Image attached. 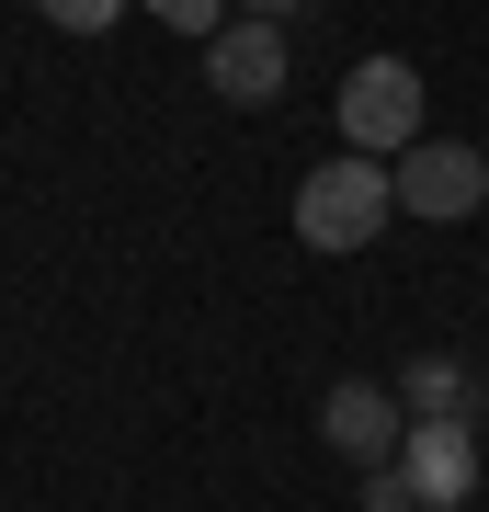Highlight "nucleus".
Instances as JSON below:
<instances>
[{
	"label": "nucleus",
	"instance_id": "obj_1",
	"mask_svg": "<svg viewBox=\"0 0 489 512\" xmlns=\"http://www.w3.org/2000/svg\"><path fill=\"white\" fill-rule=\"evenodd\" d=\"M387 217H399V183H387V160H364V148H342V160H319L308 183H296V239H308V251H376Z\"/></svg>",
	"mask_w": 489,
	"mask_h": 512
},
{
	"label": "nucleus",
	"instance_id": "obj_11",
	"mask_svg": "<svg viewBox=\"0 0 489 512\" xmlns=\"http://www.w3.org/2000/svg\"><path fill=\"white\" fill-rule=\"evenodd\" d=\"M228 12H251V23H285V12H308V0H228Z\"/></svg>",
	"mask_w": 489,
	"mask_h": 512
},
{
	"label": "nucleus",
	"instance_id": "obj_3",
	"mask_svg": "<svg viewBox=\"0 0 489 512\" xmlns=\"http://www.w3.org/2000/svg\"><path fill=\"white\" fill-rule=\"evenodd\" d=\"M387 183H399V217L455 228V217H478V205H489V160H478L467 137H421V148L387 160Z\"/></svg>",
	"mask_w": 489,
	"mask_h": 512
},
{
	"label": "nucleus",
	"instance_id": "obj_9",
	"mask_svg": "<svg viewBox=\"0 0 489 512\" xmlns=\"http://www.w3.org/2000/svg\"><path fill=\"white\" fill-rule=\"evenodd\" d=\"M137 12H160L171 35H194V46H205V35H217V23H228V0H137Z\"/></svg>",
	"mask_w": 489,
	"mask_h": 512
},
{
	"label": "nucleus",
	"instance_id": "obj_2",
	"mask_svg": "<svg viewBox=\"0 0 489 512\" xmlns=\"http://www.w3.org/2000/svg\"><path fill=\"white\" fill-rule=\"evenodd\" d=\"M342 148H364V160L421 148V69L410 57H364V69L342 80Z\"/></svg>",
	"mask_w": 489,
	"mask_h": 512
},
{
	"label": "nucleus",
	"instance_id": "obj_6",
	"mask_svg": "<svg viewBox=\"0 0 489 512\" xmlns=\"http://www.w3.org/2000/svg\"><path fill=\"white\" fill-rule=\"evenodd\" d=\"M399 467H410L421 512H467L478 501V433H467V421H410Z\"/></svg>",
	"mask_w": 489,
	"mask_h": 512
},
{
	"label": "nucleus",
	"instance_id": "obj_4",
	"mask_svg": "<svg viewBox=\"0 0 489 512\" xmlns=\"http://www.w3.org/2000/svg\"><path fill=\"white\" fill-rule=\"evenodd\" d=\"M319 433L342 444L353 467H387V456L410 444V399H399V387H376V376H342V387L319 399Z\"/></svg>",
	"mask_w": 489,
	"mask_h": 512
},
{
	"label": "nucleus",
	"instance_id": "obj_7",
	"mask_svg": "<svg viewBox=\"0 0 489 512\" xmlns=\"http://www.w3.org/2000/svg\"><path fill=\"white\" fill-rule=\"evenodd\" d=\"M399 399H410V421H478V376L455 365V353H410Z\"/></svg>",
	"mask_w": 489,
	"mask_h": 512
},
{
	"label": "nucleus",
	"instance_id": "obj_5",
	"mask_svg": "<svg viewBox=\"0 0 489 512\" xmlns=\"http://www.w3.org/2000/svg\"><path fill=\"white\" fill-rule=\"evenodd\" d=\"M205 80H217L228 103H285V23H251V12H228L217 35H205Z\"/></svg>",
	"mask_w": 489,
	"mask_h": 512
},
{
	"label": "nucleus",
	"instance_id": "obj_10",
	"mask_svg": "<svg viewBox=\"0 0 489 512\" xmlns=\"http://www.w3.org/2000/svg\"><path fill=\"white\" fill-rule=\"evenodd\" d=\"M364 512H421V490H410V467H399V456L364 467Z\"/></svg>",
	"mask_w": 489,
	"mask_h": 512
},
{
	"label": "nucleus",
	"instance_id": "obj_8",
	"mask_svg": "<svg viewBox=\"0 0 489 512\" xmlns=\"http://www.w3.org/2000/svg\"><path fill=\"white\" fill-rule=\"evenodd\" d=\"M35 12L57 23V35H103L114 12H137V0H35Z\"/></svg>",
	"mask_w": 489,
	"mask_h": 512
}]
</instances>
